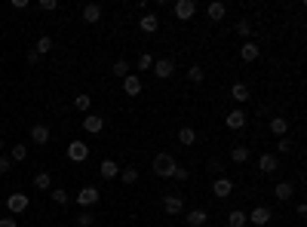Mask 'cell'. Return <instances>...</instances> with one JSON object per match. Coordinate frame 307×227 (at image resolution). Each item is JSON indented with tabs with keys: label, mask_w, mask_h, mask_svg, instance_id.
<instances>
[{
	"label": "cell",
	"mask_w": 307,
	"mask_h": 227,
	"mask_svg": "<svg viewBox=\"0 0 307 227\" xmlns=\"http://www.w3.org/2000/svg\"><path fill=\"white\" fill-rule=\"evenodd\" d=\"M175 166H178V163H175V156H172V153H166V151H163V153H157V156H154V163H151L154 175H163V178H172Z\"/></svg>",
	"instance_id": "cell-1"
},
{
	"label": "cell",
	"mask_w": 307,
	"mask_h": 227,
	"mask_svg": "<svg viewBox=\"0 0 307 227\" xmlns=\"http://www.w3.org/2000/svg\"><path fill=\"white\" fill-rule=\"evenodd\" d=\"M246 218H249V224H258V227H264V224H270L274 212H270L267 206H258V209H252V212H249Z\"/></svg>",
	"instance_id": "cell-2"
},
{
	"label": "cell",
	"mask_w": 307,
	"mask_h": 227,
	"mask_svg": "<svg viewBox=\"0 0 307 227\" xmlns=\"http://www.w3.org/2000/svg\"><path fill=\"white\" fill-rule=\"evenodd\" d=\"M28 197L25 194H9L6 197V209H9V215H19V212H25V209H28Z\"/></svg>",
	"instance_id": "cell-3"
},
{
	"label": "cell",
	"mask_w": 307,
	"mask_h": 227,
	"mask_svg": "<svg viewBox=\"0 0 307 227\" xmlns=\"http://www.w3.org/2000/svg\"><path fill=\"white\" fill-rule=\"evenodd\" d=\"M151 71H154L160 80H166V77H172V71H175V62H172V59H154Z\"/></svg>",
	"instance_id": "cell-4"
},
{
	"label": "cell",
	"mask_w": 307,
	"mask_h": 227,
	"mask_svg": "<svg viewBox=\"0 0 307 227\" xmlns=\"http://www.w3.org/2000/svg\"><path fill=\"white\" fill-rule=\"evenodd\" d=\"M123 92L132 95V98L141 95V77H138V74H126V77H123Z\"/></svg>",
	"instance_id": "cell-5"
},
{
	"label": "cell",
	"mask_w": 307,
	"mask_h": 227,
	"mask_svg": "<svg viewBox=\"0 0 307 227\" xmlns=\"http://www.w3.org/2000/svg\"><path fill=\"white\" fill-rule=\"evenodd\" d=\"M89 156V148L83 145V142H71L68 145V160H74V163H83Z\"/></svg>",
	"instance_id": "cell-6"
},
{
	"label": "cell",
	"mask_w": 307,
	"mask_h": 227,
	"mask_svg": "<svg viewBox=\"0 0 307 227\" xmlns=\"http://www.w3.org/2000/svg\"><path fill=\"white\" fill-rule=\"evenodd\" d=\"M99 197H102V194H99V187H83L80 194H77V203H80L83 209H89V206H96V203H99Z\"/></svg>",
	"instance_id": "cell-7"
},
{
	"label": "cell",
	"mask_w": 307,
	"mask_h": 227,
	"mask_svg": "<svg viewBox=\"0 0 307 227\" xmlns=\"http://www.w3.org/2000/svg\"><path fill=\"white\" fill-rule=\"evenodd\" d=\"M194 12H197V3H194V0H178V3H175V15H178L182 22L194 19Z\"/></svg>",
	"instance_id": "cell-8"
},
{
	"label": "cell",
	"mask_w": 307,
	"mask_h": 227,
	"mask_svg": "<svg viewBox=\"0 0 307 227\" xmlns=\"http://www.w3.org/2000/svg\"><path fill=\"white\" fill-rule=\"evenodd\" d=\"M212 194L218 197V200L230 197V194H233V181H230V178H215V184H212Z\"/></svg>",
	"instance_id": "cell-9"
},
{
	"label": "cell",
	"mask_w": 307,
	"mask_h": 227,
	"mask_svg": "<svg viewBox=\"0 0 307 227\" xmlns=\"http://www.w3.org/2000/svg\"><path fill=\"white\" fill-rule=\"evenodd\" d=\"M83 129H86L89 135H96V132H102V129H104V120H102L99 114H86V120H83Z\"/></svg>",
	"instance_id": "cell-10"
},
{
	"label": "cell",
	"mask_w": 307,
	"mask_h": 227,
	"mask_svg": "<svg viewBox=\"0 0 307 227\" xmlns=\"http://www.w3.org/2000/svg\"><path fill=\"white\" fill-rule=\"evenodd\" d=\"M261 56V49H258V43H252V40H246L243 46H240V59L243 62H255Z\"/></svg>",
	"instance_id": "cell-11"
},
{
	"label": "cell",
	"mask_w": 307,
	"mask_h": 227,
	"mask_svg": "<svg viewBox=\"0 0 307 227\" xmlns=\"http://www.w3.org/2000/svg\"><path fill=\"white\" fill-rule=\"evenodd\" d=\"M49 135H52V132H49V126H46V123H34V126H31V138H34L37 145H46V142H49Z\"/></svg>",
	"instance_id": "cell-12"
},
{
	"label": "cell",
	"mask_w": 307,
	"mask_h": 227,
	"mask_svg": "<svg viewBox=\"0 0 307 227\" xmlns=\"http://www.w3.org/2000/svg\"><path fill=\"white\" fill-rule=\"evenodd\" d=\"M224 12H227V6L221 3V0H212V3L206 6V15H209L212 22H221V19H224Z\"/></svg>",
	"instance_id": "cell-13"
},
{
	"label": "cell",
	"mask_w": 307,
	"mask_h": 227,
	"mask_svg": "<svg viewBox=\"0 0 307 227\" xmlns=\"http://www.w3.org/2000/svg\"><path fill=\"white\" fill-rule=\"evenodd\" d=\"M277 166H280V163H277V156H274V153H261V156H258V169L264 172V175L277 172Z\"/></svg>",
	"instance_id": "cell-14"
},
{
	"label": "cell",
	"mask_w": 307,
	"mask_h": 227,
	"mask_svg": "<svg viewBox=\"0 0 307 227\" xmlns=\"http://www.w3.org/2000/svg\"><path fill=\"white\" fill-rule=\"evenodd\" d=\"M163 209H166V215H182L185 203H182V197H166V200H163Z\"/></svg>",
	"instance_id": "cell-15"
},
{
	"label": "cell",
	"mask_w": 307,
	"mask_h": 227,
	"mask_svg": "<svg viewBox=\"0 0 307 227\" xmlns=\"http://www.w3.org/2000/svg\"><path fill=\"white\" fill-rule=\"evenodd\" d=\"M224 123H227V129H243L246 126V114L243 111H230Z\"/></svg>",
	"instance_id": "cell-16"
},
{
	"label": "cell",
	"mask_w": 307,
	"mask_h": 227,
	"mask_svg": "<svg viewBox=\"0 0 307 227\" xmlns=\"http://www.w3.org/2000/svg\"><path fill=\"white\" fill-rule=\"evenodd\" d=\"M83 19H86L89 25H96V22L102 19V6H99V3H89V6H83Z\"/></svg>",
	"instance_id": "cell-17"
},
{
	"label": "cell",
	"mask_w": 307,
	"mask_h": 227,
	"mask_svg": "<svg viewBox=\"0 0 307 227\" xmlns=\"http://www.w3.org/2000/svg\"><path fill=\"white\" fill-rule=\"evenodd\" d=\"M99 172H102V178H117V175H120V169H117V163H114V160H102Z\"/></svg>",
	"instance_id": "cell-18"
},
{
	"label": "cell",
	"mask_w": 307,
	"mask_h": 227,
	"mask_svg": "<svg viewBox=\"0 0 307 227\" xmlns=\"http://www.w3.org/2000/svg\"><path fill=\"white\" fill-rule=\"evenodd\" d=\"M230 98H237L240 104L249 101V86H246V83H233V86H230Z\"/></svg>",
	"instance_id": "cell-19"
},
{
	"label": "cell",
	"mask_w": 307,
	"mask_h": 227,
	"mask_svg": "<svg viewBox=\"0 0 307 227\" xmlns=\"http://www.w3.org/2000/svg\"><path fill=\"white\" fill-rule=\"evenodd\" d=\"M270 132L283 138V135L289 132V120H286V117H274V120H270Z\"/></svg>",
	"instance_id": "cell-20"
},
{
	"label": "cell",
	"mask_w": 307,
	"mask_h": 227,
	"mask_svg": "<svg viewBox=\"0 0 307 227\" xmlns=\"http://www.w3.org/2000/svg\"><path fill=\"white\" fill-rule=\"evenodd\" d=\"M188 224L191 227H203L206 224V212H203V209H191V212H188Z\"/></svg>",
	"instance_id": "cell-21"
},
{
	"label": "cell",
	"mask_w": 307,
	"mask_h": 227,
	"mask_svg": "<svg viewBox=\"0 0 307 227\" xmlns=\"http://www.w3.org/2000/svg\"><path fill=\"white\" fill-rule=\"evenodd\" d=\"M34 187H37V190H52V178H49V172H37V175H34Z\"/></svg>",
	"instance_id": "cell-22"
},
{
	"label": "cell",
	"mask_w": 307,
	"mask_h": 227,
	"mask_svg": "<svg viewBox=\"0 0 307 227\" xmlns=\"http://www.w3.org/2000/svg\"><path fill=\"white\" fill-rule=\"evenodd\" d=\"M120 181H123V184H135V181H138V169H135V166L120 169Z\"/></svg>",
	"instance_id": "cell-23"
},
{
	"label": "cell",
	"mask_w": 307,
	"mask_h": 227,
	"mask_svg": "<svg viewBox=\"0 0 307 227\" xmlns=\"http://www.w3.org/2000/svg\"><path fill=\"white\" fill-rule=\"evenodd\" d=\"M246 224H249V218H246V212H240V209L227 215V227H246Z\"/></svg>",
	"instance_id": "cell-24"
},
{
	"label": "cell",
	"mask_w": 307,
	"mask_h": 227,
	"mask_svg": "<svg viewBox=\"0 0 307 227\" xmlns=\"http://www.w3.org/2000/svg\"><path fill=\"white\" fill-rule=\"evenodd\" d=\"M160 28V19H157V15H141V31L144 34H154Z\"/></svg>",
	"instance_id": "cell-25"
},
{
	"label": "cell",
	"mask_w": 307,
	"mask_h": 227,
	"mask_svg": "<svg viewBox=\"0 0 307 227\" xmlns=\"http://www.w3.org/2000/svg\"><path fill=\"white\" fill-rule=\"evenodd\" d=\"M178 142H182V145H188V148H191V145L197 142V132H194L191 126H182V129H178Z\"/></svg>",
	"instance_id": "cell-26"
},
{
	"label": "cell",
	"mask_w": 307,
	"mask_h": 227,
	"mask_svg": "<svg viewBox=\"0 0 307 227\" xmlns=\"http://www.w3.org/2000/svg\"><path fill=\"white\" fill-rule=\"evenodd\" d=\"M49 49H52V37H49V34H43V37L34 43V52H37V56H46Z\"/></svg>",
	"instance_id": "cell-27"
},
{
	"label": "cell",
	"mask_w": 307,
	"mask_h": 227,
	"mask_svg": "<svg viewBox=\"0 0 307 227\" xmlns=\"http://www.w3.org/2000/svg\"><path fill=\"white\" fill-rule=\"evenodd\" d=\"M274 194H277V200H289L295 190H292V184H289V181H280V184L274 187Z\"/></svg>",
	"instance_id": "cell-28"
},
{
	"label": "cell",
	"mask_w": 307,
	"mask_h": 227,
	"mask_svg": "<svg viewBox=\"0 0 307 227\" xmlns=\"http://www.w3.org/2000/svg\"><path fill=\"white\" fill-rule=\"evenodd\" d=\"M230 160H233V163H246V160H249V148H243V145H237V148H233V151H230Z\"/></svg>",
	"instance_id": "cell-29"
},
{
	"label": "cell",
	"mask_w": 307,
	"mask_h": 227,
	"mask_svg": "<svg viewBox=\"0 0 307 227\" xmlns=\"http://www.w3.org/2000/svg\"><path fill=\"white\" fill-rule=\"evenodd\" d=\"M25 156H28V148H25V145H15V148L9 151V160H12V163H22Z\"/></svg>",
	"instance_id": "cell-30"
},
{
	"label": "cell",
	"mask_w": 307,
	"mask_h": 227,
	"mask_svg": "<svg viewBox=\"0 0 307 227\" xmlns=\"http://www.w3.org/2000/svg\"><path fill=\"white\" fill-rule=\"evenodd\" d=\"M49 197H52V203L68 206V190H62V187H52V190H49Z\"/></svg>",
	"instance_id": "cell-31"
},
{
	"label": "cell",
	"mask_w": 307,
	"mask_h": 227,
	"mask_svg": "<svg viewBox=\"0 0 307 227\" xmlns=\"http://www.w3.org/2000/svg\"><path fill=\"white\" fill-rule=\"evenodd\" d=\"M74 108H77V111H89V108H93V98H89L86 92H80V95L74 98Z\"/></svg>",
	"instance_id": "cell-32"
},
{
	"label": "cell",
	"mask_w": 307,
	"mask_h": 227,
	"mask_svg": "<svg viewBox=\"0 0 307 227\" xmlns=\"http://www.w3.org/2000/svg\"><path fill=\"white\" fill-rule=\"evenodd\" d=\"M151 68H154V56L141 52V56H138V71H151Z\"/></svg>",
	"instance_id": "cell-33"
},
{
	"label": "cell",
	"mask_w": 307,
	"mask_h": 227,
	"mask_svg": "<svg viewBox=\"0 0 307 227\" xmlns=\"http://www.w3.org/2000/svg\"><path fill=\"white\" fill-rule=\"evenodd\" d=\"M188 77H191V83H203V77H206V74H203V68H200V65H191Z\"/></svg>",
	"instance_id": "cell-34"
},
{
	"label": "cell",
	"mask_w": 307,
	"mask_h": 227,
	"mask_svg": "<svg viewBox=\"0 0 307 227\" xmlns=\"http://www.w3.org/2000/svg\"><path fill=\"white\" fill-rule=\"evenodd\" d=\"M114 74H117V77H126V74H129V62L117 59V62H114Z\"/></svg>",
	"instance_id": "cell-35"
},
{
	"label": "cell",
	"mask_w": 307,
	"mask_h": 227,
	"mask_svg": "<svg viewBox=\"0 0 307 227\" xmlns=\"http://www.w3.org/2000/svg\"><path fill=\"white\" fill-rule=\"evenodd\" d=\"M93 224H96L93 212H80V215H77V227H93Z\"/></svg>",
	"instance_id": "cell-36"
},
{
	"label": "cell",
	"mask_w": 307,
	"mask_h": 227,
	"mask_svg": "<svg viewBox=\"0 0 307 227\" xmlns=\"http://www.w3.org/2000/svg\"><path fill=\"white\" fill-rule=\"evenodd\" d=\"M237 34H240V37H252V22H237Z\"/></svg>",
	"instance_id": "cell-37"
},
{
	"label": "cell",
	"mask_w": 307,
	"mask_h": 227,
	"mask_svg": "<svg viewBox=\"0 0 307 227\" xmlns=\"http://www.w3.org/2000/svg\"><path fill=\"white\" fill-rule=\"evenodd\" d=\"M172 178H175V181H188V178H191V172H188L185 166H175V172H172Z\"/></svg>",
	"instance_id": "cell-38"
},
{
	"label": "cell",
	"mask_w": 307,
	"mask_h": 227,
	"mask_svg": "<svg viewBox=\"0 0 307 227\" xmlns=\"http://www.w3.org/2000/svg\"><path fill=\"white\" fill-rule=\"evenodd\" d=\"M9 169H12V160L9 156H0V175H9Z\"/></svg>",
	"instance_id": "cell-39"
},
{
	"label": "cell",
	"mask_w": 307,
	"mask_h": 227,
	"mask_svg": "<svg viewBox=\"0 0 307 227\" xmlns=\"http://www.w3.org/2000/svg\"><path fill=\"white\" fill-rule=\"evenodd\" d=\"M277 151H280V153H289V151H292V145H289V138H286V135L277 142Z\"/></svg>",
	"instance_id": "cell-40"
},
{
	"label": "cell",
	"mask_w": 307,
	"mask_h": 227,
	"mask_svg": "<svg viewBox=\"0 0 307 227\" xmlns=\"http://www.w3.org/2000/svg\"><path fill=\"white\" fill-rule=\"evenodd\" d=\"M59 6V0H40V9H46V12H52Z\"/></svg>",
	"instance_id": "cell-41"
},
{
	"label": "cell",
	"mask_w": 307,
	"mask_h": 227,
	"mask_svg": "<svg viewBox=\"0 0 307 227\" xmlns=\"http://www.w3.org/2000/svg\"><path fill=\"white\" fill-rule=\"evenodd\" d=\"M0 227H19V221H15L12 215H6V218H0Z\"/></svg>",
	"instance_id": "cell-42"
},
{
	"label": "cell",
	"mask_w": 307,
	"mask_h": 227,
	"mask_svg": "<svg viewBox=\"0 0 307 227\" xmlns=\"http://www.w3.org/2000/svg\"><path fill=\"white\" fill-rule=\"evenodd\" d=\"M209 172H224V166H221L218 160H212V163H209Z\"/></svg>",
	"instance_id": "cell-43"
},
{
	"label": "cell",
	"mask_w": 307,
	"mask_h": 227,
	"mask_svg": "<svg viewBox=\"0 0 307 227\" xmlns=\"http://www.w3.org/2000/svg\"><path fill=\"white\" fill-rule=\"evenodd\" d=\"M0 151H3V138H0Z\"/></svg>",
	"instance_id": "cell-44"
}]
</instances>
